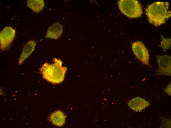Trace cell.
Segmentation results:
<instances>
[{"label": "cell", "instance_id": "4", "mask_svg": "<svg viewBox=\"0 0 171 128\" xmlns=\"http://www.w3.org/2000/svg\"><path fill=\"white\" fill-rule=\"evenodd\" d=\"M131 47L133 52L137 58L151 69L152 67L149 63V52L143 43L141 41H136L132 43Z\"/></svg>", "mask_w": 171, "mask_h": 128}, {"label": "cell", "instance_id": "9", "mask_svg": "<svg viewBox=\"0 0 171 128\" xmlns=\"http://www.w3.org/2000/svg\"><path fill=\"white\" fill-rule=\"evenodd\" d=\"M36 43V41L31 40L26 44L18 60V62L19 65L21 64L32 53L35 49Z\"/></svg>", "mask_w": 171, "mask_h": 128}, {"label": "cell", "instance_id": "7", "mask_svg": "<svg viewBox=\"0 0 171 128\" xmlns=\"http://www.w3.org/2000/svg\"><path fill=\"white\" fill-rule=\"evenodd\" d=\"M127 104L130 109L134 112H140L151 104L148 101L140 97H136L129 100Z\"/></svg>", "mask_w": 171, "mask_h": 128}, {"label": "cell", "instance_id": "3", "mask_svg": "<svg viewBox=\"0 0 171 128\" xmlns=\"http://www.w3.org/2000/svg\"><path fill=\"white\" fill-rule=\"evenodd\" d=\"M118 8L124 15L130 18L141 17L143 14L142 6L136 0H120L118 2Z\"/></svg>", "mask_w": 171, "mask_h": 128}, {"label": "cell", "instance_id": "6", "mask_svg": "<svg viewBox=\"0 0 171 128\" xmlns=\"http://www.w3.org/2000/svg\"><path fill=\"white\" fill-rule=\"evenodd\" d=\"M15 30L10 26L4 28L0 33V49L3 51L7 48L13 42L15 37Z\"/></svg>", "mask_w": 171, "mask_h": 128}, {"label": "cell", "instance_id": "10", "mask_svg": "<svg viewBox=\"0 0 171 128\" xmlns=\"http://www.w3.org/2000/svg\"><path fill=\"white\" fill-rule=\"evenodd\" d=\"M66 116L61 111L57 110L51 113L49 117L50 121L54 125L61 127L64 124Z\"/></svg>", "mask_w": 171, "mask_h": 128}, {"label": "cell", "instance_id": "13", "mask_svg": "<svg viewBox=\"0 0 171 128\" xmlns=\"http://www.w3.org/2000/svg\"><path fill=\"white\" fill-rule=\"evenodd\" d=\"M165 92L169 96H171V82L164 89Z\"/></svg>", "mask_w": 171, "mask_h": 128}, {"label": "cell", "instance_id": "1", "mask_svg": "<svg viewBox=\"0 0 171 128\" xmlns=\"http://www.w3.org/2000/svg\"><path fill=\"white\" fill-rule=\"evenodd\" d=\"M169 6L168 2L161 1H156L148 5L145 11L149 22L156 26L165 23L171 16Z\"/></svg>", "mask_w": 171, "mask_h": 128}, {"label": "cell", "instance_id": "8", "mask_svg": "<svg viewBox=\"0 0 171 128\" xmlns=\"http://www.w3.org/2000/svg\"><path fill=\"white\" fill-rule=\"evenodd\" d=\"M62 25L58 22L54 23L48 28L45 37L57 40L61 36L63 32Z\"/></svg>", "mask_w": 171, "mask_h": 128}, {"label": "cell", "instance_id": "11", "mask_svg": "<svg viewBox=\"0 0 171 128\" xmlns=\"http://www.w3.org/2000/svg\"><path fill=\"white\" fill-rule=\"evenodd\" d=\"M27 5L33 12L37 13L43 9L45 3L43 0H29L27 1Z\"/></svg>", "mask_w": 171, "mask_h": 128}, {"label": "cell", "instance_id": "12", "mask_svg": "<svg viewBox=\"0 0 171 128\" xmlns=\"http://www.w3.org/2000/svg\"><path fill=\"white\" fill-rule=\"evenodd\" d=\"M160 38L161 40L159 46L161 48L163 51H165L170 47L171 39L165 38L162 35L161 36Z\"/></svg>", "mask_w": 171, "mask_h": 128}, {"label": "cell", "instance_id": "5", "mask_svg": "<svg viewBox=\"0 0 171 128\" xmlns=\"http://www.w3.org/2000/svg\"><path fill=\"white\" fill-rule=\"evenodd\" d=\"M158 67L154 75L171 76V58L168 55H156Z\"/></svg>", "mask_w": 171, "mask_h": 128}, {"label": "cell", "instance_id": "2", "mask_svg": "<svg viewBox=\"0 0 171 128\" xmlns=\"http://www.w3.org/2000/svg\"><path fill=\"white\" fill-rule=\"evenodd\" d=\"M53 63H46L39 69L43 78L53 84L60 83L64 80L67 68L62 66L63 63L60 59L54 58Z\"/></svg>", "mask_w": 171, "mask_h": 128}]
</instances>
